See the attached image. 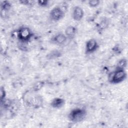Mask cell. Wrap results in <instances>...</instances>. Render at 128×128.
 I'll return each instance as SVG.
<instances>
[{
    "instance_id": "277c9868",
    "label": "cell",
    "mask_w": 128,
    "mask_h": 128,
    "mask_svg": "<svg viewBox=\"0 0 128 128\" xmlns=\"http://www.w3.org/2000/svg\"><path fill=\"white\" fill-rule=\"evenodd\" d=\"M64 13L65 12L59 6H56L50 11V17L52 20L54 22H58L64 17Z\"/></svg>"
},
{
    "instance_id": "8fae6325",
    "label": "cell",
    "mask_w": 128,
    "mask_h": 128,
    "mask_svg": "<svg viewBox=\"0 0 128 128\" xmlns=\"http://www.w3.org/2000/svg\"><path fill=\"white\" fill-rule=\"evenodd\" d=\"M11 7L10 4L8 1H2L0 4V16L4 18L6 16V13L8 12Z\"/></svg>"
},
{
    "instance_id": "4fadbf2b",
    "label": "cell",
    "mask_w": 128,
    "mask_h": 128,
    "mask_svg": "<svg viewBox=\"0 0 128 128\" xmlns=\"http://www.w3.org/2000/svg\"><path fill=\"white\" fill-rule=\"evenodd\" d=\"M126 64H127V61H126V60L125 58L121 59L118 62L116 68L124 69L126 67Z\"/></svg>"
},
{
    "instance_id": "2e32d148",
    "label": "cell",
    "mask_w": 128,
    "mask_h": 128,
    "mask_svg": "<svg viewBox=\"0 0 128 128\" xmlns=\"http://www.w3.org/2000/svg\"><path fill=\"white\" fill-rule=\"evenodd\" d=\"M6 96V92L4 86H1L0 88V101H2L5 99Z\"/></svg>"
},
{
    "instance_id": "3957f363",
    "label": "cell",
    "mask_w": 128,
    "mask_h": 128,
    "mask_svg": "<svg viewBox=\"0 0 128 128\" xmlns=\"http://www.w3.org/2000/svg\"><path fill=\"white\" fill-rule=\"evenodd\" d=\"M16 34L18 38L22 42H28L33 36L31 30L26 26L20 27L17 30Z\"/></svg>"
},
{
    "instance_id": "ba28073f",
    "label": "cell",
    "mask_w": 128,
    "mask_h": 128,
    "mask_svg": "<svg viewBox=\"0 0 128 128\" xmlns=\"http://www.w3.org/2000/svg\"><path fill=\"white\" fill-rule=\"evenodd\" d=\"M67 38L64 34L58 33L54 35L52 38V43L56 44H64Z\"/></svg>"
},
{
    "instance_id": "5bb4252c",
    "label": "cell",
    "mask_w": 128,
    "mask_h": 128,
    "mask_svg": "<svg viewBox=\"0 0 128 128\" xmlns=\"http://www.w3.org/2000/svg\"><path fill=\"white\" fill-rule=\"evenodd\" d=\"M100 4V1L98 0H90L88 2V4L90 7L95 8L98 6Z\"/></svg>"
},
{
    "instance_id": "7c38bea8",
    "label": "cell",
    "mask_w": 128,
    "mask_h": 128,
    "mask_svg": "<svg viewBox=\"0 0 128 128\" xmlns=\"http://www.w3.org/2000/svg\"><path fill=\"white\" fill-rule=\"evenodd\" d=\"M108 25V19L104 18L97 25V30L99 32H102L106 28Z\"/></svg>"
},
{
    "instance_id": "52a82bcc",
    "label": "cell",
    "mask_w": 128,
    "mask_h": 128,
    "mask_svg": "<svg viewBox=\"0 0 128 128\" xmlns=\"http://www.w3.org/2000/svg\"><path fill=\"white\" fill-rule=\"evenodd\" d=\"M84 15V12L82 8L80 6H76L72 10V16L76 21L80 20Z\"/></svg>"
},
{
    "instance_id": "6da1fadb",
    "label": "cell",
    "mask_w": 128,
    "mask_h": 128,
    "mask_svg": "<svg viewBox=\"0 0 128 128\" xmlns=\"http://www.w3.org/2000/svg\"><path fill=\"white\" fill-rule=\"evenodd\" d=\"M86 116V111L82 108H75L72 109L68 114L69 120L75 123L82 121Z\"/></svg>"
},
{
    "instance_id": "7a4b0ae2",
    "label": "cell",
    "mask_w": 128,
    "mask_h": 128,
    "mask_svg": "<svg viewBox=\"0 0 128 128\" xmlns=\"http://www.w3.org/2000/svg\"><path fill=\"white\" fill-rule=\"evenodd\" d=\"M126 77V73L124 69L116 68L108 76L109 81L114 84H118L123 82Z\"/></svg>"
},
{
    "instance_id": "8992f818",
    "label": "cell",
    "mask_w": 128,
    "mask_h": 128,
    "mask_svg": "<svg viewBox=\"0 0 128 128\" xmlns=\"http://www.w3.org/2000/svg\"><path fill=\"white\" fill-rule=\"evenodd\" d=\"M26 101L28 104L32 106L35 108L40 106L42 102V100L40 96L38 95L34 96H30L29 98H26Z\"/></svg>"
},
{
    "instance_id": "30bf717a",
    "label": "cell",
    "mask_w": 128,
    "mask_h": 128,
    "mask_svg": "<svg viewBox=\"0 0 128 128\" xmlns=\"http://www.w3.org/2000/svg\"><path fill=\"white\" fill-rule=\"evenodd\" d=\"M65 104V100L61 98H55L50 102V106L54 108H62Z\"/></svg>"
},
{
    "instance_id": "5b68a950",
    "label": "cell",
    "mask_w": 128,
    "mask_h": 128,
    "mask_svg": "<svg viewBox=\"0 0 128 128\" xmlns=\"http://www.w3.org/2000/svg\"><path fill=\"white\" fill-rule=\"evenodd\" d=\"M98 48V44L96 40L91 38L88 40L86 44L85 52L87 54H90L96 52Z\"/></svg>"
},
{
    "instance_id": "e0dca14e",
    "label": "cell",
    "mask_w": 128,
    "mask_h": 128,
    "mask_svg": "<svg viewBox=\"0 0 128 128\" xmlns=\"http://www.w3.org/2000/svg\"><path fill=\"white\" fill-rule=\"evenodd\" d=\"M20 2L24 5H31L34 4V2L32 0H20Z\"/></svg>"
},
{
    "instance_id": "9a60e30c",
    "label": "cell",
    "mask_w": 128,
    "mask_h": 128,
    "mask_svg": "<svg viewBox=\"0 0 128 128\" xmlns=\"http://www.w3.org/2000/svg\"><path fill=\"white\" fill-rule=\"evenodd\" d=\"M37 3L38 4L42 6V7H46V6H48V0H38L37 1Z\"/></svg>"
},
{
    "instance_id": "9c48e42d",
    "label": "cell",
    "mask_w": 128,
    "mask_h": 128,
    "mask_svg": "<svg viewBox=\"0 0 128 128\" xmlns=\"http://www.w3.org/2000/svg\"><path fill=\"white\" fill-rule=\"evenodd\" d=\"M77 32L76 28L73 26H68L65 30L64 34L66 36L67 38L72 39L76 35Z\"/></svg>"
}]
</instances>
